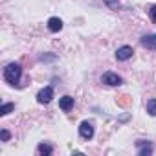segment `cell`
Returning a JSON list of instances; mask_svg holds the SVG:
<instances>
[{
	"label": "cell",
	"instance_id": "obj_1",
	"mask_svg": "<svg viewBox=\"0 0 156 156\" xmlns=\"http://www.w3.org/2000/svg\"><path fill=\"white\" fill-rule=\"evenodd\" d=\"M20 73H22L20 64H19V62H9V64L4 68V79H6L9 85H19Z\"/></svg>",
	"mask_w": 156,
	"mask_h": 156
},
{
	"label": "cell",
	"instance_id": "obj_2",
	"mask_svg": "<svg viewBox=\"0 0 156 156\" xmlns=\"http://www.w3.org/2000/svg\"><path fill=\"white\" fill-rule=\"evenodd\" d=\"M51 99H53V88H51V87H46V88H42V90L37 94V101H39L41 105H48Z\"/></svg>",
	"mask_w": 156,
	"mask_h": 156
},
{
	"label": "cell",
	"instance_id": "obj_3",
	"mask_svg": "<svg viewBox=\"0 0 156 156\" xmlns=\"http://www.w3.org/2000/svg\"><path fill=\"white\" fill-rule=\"evenodd\" d=\"M103 83H107L108 87H119L123 83V79L114 72H107V73H103Z\"/></svg>",
	"mask_w": 156,
	"mask_h": 156
},
{
	"label": "cell",
	"instance_id": "obj_4",
	"mask_svg": "<svg viewBox=\"0 0 156 156\" xmlns=\"http://www.w3.org/2000/svg\"><path fill=\"white\" fill-rule=\"evenodd\" d=\"M79 134H81V138H85V140H90V138L94 136V127H92V123H88V121H83V123L79 125Z\"/></svg>",
	"mask_w": 156,
	"mask_h": 156
},
{
	"label": "cell",
	"instance_id": "obj_5",
	"mask_svg": "<svg viewBox=\"0 0 156 156\" xmlns=\"http://www.w3.org/2000/svg\"><path fill=\"white\" fill-rule=\"evenodd\" d=\"M132 48L130 46H121V48H118V51H116V59L118 61H127V59H130L132 57Z\"/></svg>",
	"mask_w": 156,
	"mask_h": 156
},
{
	"label": "cell",
	"instance_id": "obj_6",
	"mask_svg": "<svg viewBox=\"0 0 156 156\" xmlns=\"http://www.w3.org/2000/svg\"><path fill=\"white\" fill-rule=\"evenodd\" d=\"M59 107H61V110H64V112L72 110V108H73V98H70V96L61 98V99H59Z\"/></svg>",
	"mask_w": 156,
	"mask_h": 156
},
{
	"label": "cell",
	"instance_id": "obj_7",
	"mask_svg": "<svg viewBox=\"0 0 156 156\" xmlns=\"http://www.w3.org/2000/svg\"><path fill=\"white\" fill-rule=\"evenodd\" d=\"M48 30H50V31H61V30H62V20L57 19V17H51V19L48 20Z\"/></svg>",
	"mask_w": 156,
	"mask_h": 156
},
{
	"label": "cell",
	"instance_id": "obj_8",
	"mask_svg": "<svg viewBox=\"0 0 156 156\" xmlns=\"http://www.w3.org/2000/svg\"><path fill=\"white\" fill-rule=\"evenodd\" d=\"M141 46H145V48H149V50H156V33L143 37V39H141Z\"/></svg>",
	"mask_w": 156,
	"mask_h": 156
},
{
	"label": "cell",
	"instance_id": "obj_9",
	"mask_svg": "<svg viewBox=\"0 0 156 156\" xmlns=\"http://www.w3.org/2000/svg\"><path fill=\"white\" fill-rule=\"evenodd\" d=\"M138 145L141 147V149H140V154H141V156H145V154H151V152H152L151 143H147V145H145V141H138Z\"/></svg>",
	"mask_w": 156,
	"mask_h": 156
},
{
	"label": "cell",
	"instance_id": "obj_10",
	"mask_svg": "<svg viewBox=\"0 0 156 156\" xmlns=\"http://www.w3.org/2000/svg\"><path fill=\"white\" fill-rule=\"evenodd\" d=\"M116 101H118L119 107H129V105L132 103V98H130V96H119Z\"/></svg>",
	"mask_w": 156,
	"mask_h": 156
},
{
	"label": "cell",
	"instance_id": "obj_11",
	"mask_svg": "<svg viewBox=\"0 0 156 156\" xmlns=\"http://www.w3.org/2000/svg\"><path fill=\"white\" fill-rule=\"evenodd\" d=\"M37 151H39V154H46V156L53 152V149H51V147H50L48 143H41V145L37 147Z\"/></svg>",
	"mask_w": 156,
	"mask_h": 156
},
{
	"label": "cell",
	"instance_id": "obj_12",
	"mask_svg": "<svg viewBox=\"0 0 156 156\" xmlns=\"http://www.w3.org/2000/svg\"><path fill=\"white\" fill-rule=\"evenodd\" d=\"M147 112L151 116H156V99H149L147 101Z\"/></svg>",
	"mask_w": 156,
	"mask_h": 156
},
{
	"label": "cell",
	"instance_id": "obj_13",
	"mask_svg": "<svg viewBox=\"0 0 156 156\" xmlns=\"http://www.w3.org/2000/svg\"><path fill=\"white\" fill-rule=\"evenodd\" d=\"M13 103H6V105H2V108H0V114H2V116H6V114H9L11 110H13Z\"/></svg>",
	"mask_w": 156,
	"mask_h": 156
},
{
	"label": "cell",
	"instance_id": "obj_14",
	"mask_svg": "<svg viewBox=\"0 0 156 156\" xmlns=\"http://www.w3.org/2000/svg\"><path fill=\"white\" fill-rule=\"evenodd\" d=\"M149 17H151V20H152V22H156V4L149 9Z\"/></svg>",
	"mask_w": 156,
	"mask_h": 156
},
{
	"label": "cell",
	"instance_id": "obj_15",
	"mask_svg": "<svg viewBox=\"0 0 156 156\" xmlns=\"http://www.w3.org/2000/svg\"><path fill=\"white\" fill-rule=\"evenodd\" d=\"M0 136H2V141H8V140L11 138V134H9L8 130H2V132H0Z\"/></svg>",
	"mask_w": 156,
	"mask_h": 156
},
{
	"label": "cell",
	"instance_id": "obj_16",
	"mask_svg": "<svg viewBox=\"0 0 156 156\" xmlns=\"http://www.w3.org/2000/svg\"><path fill=\"white\" fill-rule=\"evenodd\" d=\"M105 2L110 6V8H114V6H118V0H105Z\"/></svg>",
	"mask_w": 156,
	"mask_h": 156
}]
</instances>
